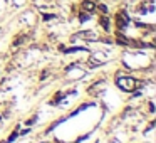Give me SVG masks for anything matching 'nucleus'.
I'll list each match as a JSON object with an SVG mask.
<instances>
[{
	"label": "nucleus",
	"instance_id": "1",
	"mask_svg": "<svg viewBox=\"0 0 156 143\" xmlns=\"http://www.w3.org/2000/svg\"><path fill=\"white\" fill-rule=\"evenodd\" d=\"M129 24H131V17H129L128 10L121 9V10H118V12L114 14V25H116V31L124 32L126 29L129 27Z\"/></svg>",
	"mask_w": 156,
	"mask_h": 143
},
{
	"label": "nucleus",
	"instance_id": "2",
	"mask_svg": "<svg viewBox=\"0 0 156 143\" xmlns=\"http://www.w3.org/2000/svg\"><path fill=\"white\" fill-rule=\"evenodd\" d=\"M77 10L87 12V14H96V2L94 0H81L77 5Z\"/></svg>",
	"mask_w": 156,
	"mask_h": 143
},
{
	"label": "nucleus",
	"instance_id": "3",
	"mask_svg": "<svg viewBox=\"0 0 156 143\" xmlns=\"http://www.w3.org/2000/svg\"><path fill=\"white\" fill-rule=\"evenodd\" d=\"M118 86L124 91H133L136 86V81L134 79H129V78H119L118 79Z\"/></svg>",
	"mask_w": 156,
	"mask_h": 143
},
{
	"label": "nucleus",
	"instance_id": "4",
	"mask_svg": "<svg viewBox=\"0 0 156 143\" xmlns=\"http://www.w3.org/2000/svg\"><path fill=\"white\" fill-rule=\"evenodd\" d=\"M98 22H99V27H101L104 32H109V31H111V19H109V15L99 14Z\"/></svg>",
	"mask_w": 156,
	"mask_h": 143
},
{
	"label": "nucleus",
	"instance_id": "5",
	"mask_svg": "<svg viewBox=\"0 0 156 143\" xmlns=\"http://www.w3.org/2000/svg\"><path fill=\"white\" fill-rule=\"evenodd\" d=\"M76 14H77V20L81 22V24H84V22L91 20V15H92V14H87V12H82V10H77Z\"/></svg>",
	"mask_w": 156,
	"mask_h": 143
},
{
	"label": "nucleus",
	"instance_id": "6",
	"mask_svg": "<svg viewBox=\"0 0 156 143\" xmlns=\"http://www.w3.org/2000/svg\"><path fill=\"white\" fill-rule=\"evenodd\" d=\"M55 17H57V15H55V14H45V12H44V14H42V20H44V22L54 20Z\"/></svg>",
	"mask_w": 156,
	"mask_h": 143
},
{
	"label": "nucleus",
	"instance_id": "7",
	"mask_svg": "<svg viewBox=\"0 0 156 143\" xmlns=\"http://www.w3.org/2000/svg\"><path fill=\"white\" fill-rule=\"evenodd\" d=\"M17 136H19V131H14V133H12L10 136H9V143H12V141H14L15 138H17Z\"/></svg>",
	"mask_w": 156,
	"mask_h": 143
},
{
	"label": "nucleus",
	"instance_id": "8",
	"mask_svg": "<svg viewBox=\"0 0 156 143\" xmlns=\"http://www.w3.org/2000/svg\"><path fill=\"white\" fill-rule=\"evenodd\" d=\"M94 2H96V4H98V2H102V0H94Z\"/></svg>",
	"mask_w": 156,
	"mask_h": 143
}]
</instances>
